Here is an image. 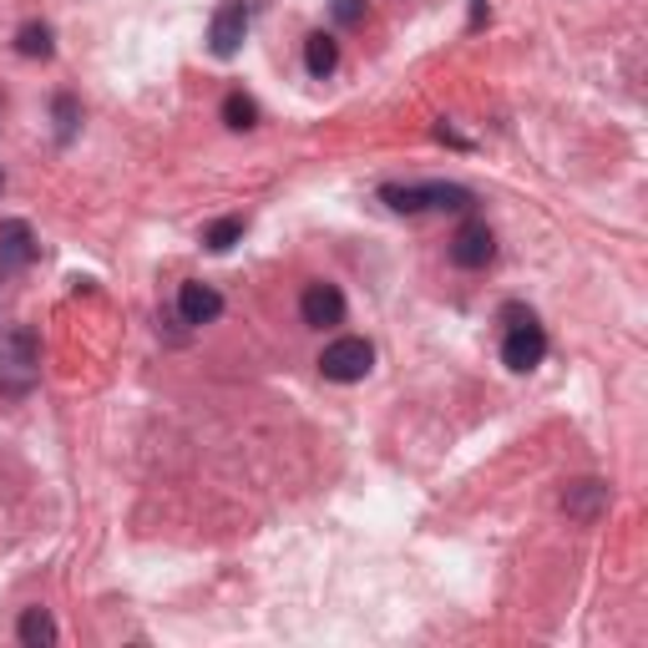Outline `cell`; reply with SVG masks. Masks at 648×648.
I'll return each mask as SVG.
<instances>
[{
    "instance_id": "obj_1",
    "label": "cell",
    "mask_w": 648,
    "mask_h": 648,
    "mask_svg": "<svg viewBox=\"0 0 648 648\" xmlns=\"http://www.w3.org/2000/svg\"><path fill=\"white\" fill-rule=\"evenodd\" d=\"M41 380V345L31 330H11V335H0V390L6 396H25V390H36Z\"/></svg>"
},
{
    "instance_id": "obj_2",
    "label": "cell",
    "mask_w": 648,
    "mask_h": 648,
    "mask_svg": "<svg viewBox=\"0 0 648 648\" xmlns=\"http://www.w3.org/2000/svg\"><path fill=\"white\" fill-rule=\"evenodd\" d=\"M370 365H375V349H370V339H360V335L335 339V345H324V355H320L324 380H339V385L365 380Z\"/></svg>"
},
{
    "instance_id": "obj_3",
    "label": "cell",
    "mask_w": 648,
    "mask_h": 648,
    "mask_svg": "<svg viewBox=\"0 0 648 648\" xmlns=\"http://www.w3.org/2000/svg\"><path fill=\"white\" fill-rule=\"evenodd\" d=\"M542 355H547V335H542V324H537V320L512 324V330H506V339H502L506 370L527 375V370H537V365H542Z\"/></svg>"
},
{
    "instance_id": "obj_4",
    "label": "cell",
    "mask_w": 648,
    "mask_h": 648,
    "mask_svg": "<svg viewBox=\"0 0 648 648\" xmlns=\"http://www.w3.org/2000/svg\"><path fill=\"white\" fill-rule=\"evenodd\" d=\"M249 0H229V6H218L213 25H208V46H213V56H239L243 36H249Z\"/></svg>"
},
{
    "instance_id": "obj_5",
    "label": "cell",
    "mask_w": 648,
    "mask_h": 648,
    "mask_svg": "<svg viewBox=\"0 0 648 648\" xmlns=\"http://www.w3.org/2000/svg\"><path fill=\"white\" fill-rule=\"evenodd\" d=\"M497 259V239L487 223H461L451 239V264L457 269H487Z\"/></svg>"
},
{
    "instance_id": "obj_6",
    "label": "cell",
    "mask_w": 648,
    "mask_h": 648,
    "mask_svg": "<svg viewBox=\"0 0 648 648\" xmlns=\"http://www.w3.org/2000/svg\"><path fill=\"white\" fill-rule=\"evenodd\" d=\"M300 314L310 330H335V324L345 320V294H339L335 284H310L300 300Z\"/></svg>"
},
{
    "instance_id": "obj_7",
    "label": "cell",
    "mask_w": 648,
    "mask_h": 648,
    "mask_svg": "<svg viewBox=\"0 0 648 648\" xmlns=\"http://www.w3.org/2000/svg\"><path fill=\"white\" fill-rule=\"evenodd\" d=\"M31 259H36V233H31V223H21V218L0 223V274L25 269Z\"/></svg>"
},
{
    "instance_id": "obj_8",
    "label": "cell",
    "mask_w": 648,
    "mask_h": 648,
    "mask_svg": "<svg viewBox=\"0 0 648 648\" xmlns=\"http://www.w3.org/2000/svg\"><path fill=\"white\" fill-rule=\"evenodd\" d=\"M178 314H182V324H213L218 314H223V294H218L213 284H182L178 289Z\"/></svg>"
},
{
    "instance_id": "obj_9",
    "label": "cell",
    "mask_w": 648,
    "mask_h": 648,
    "mask_svg": "<svg viewBox=\"0 0 648 648\" xmlns=\"http://www.w3.org/2000/svg\"><path fill=\"white\" fill-rule=\"evenodd\" d=\"M304 66H310V76H330L339 66V41L314 31V36L304 41Z\"/></svg>"
},
{
    "instance_id": "obj_10",
    "label": "cell",
    "mask_w": 648,
    "mask_h": 648,
    "mask_svg": "<svg viewBox=\"0 0 648 648\" xmlns=\"http://www.w3.org/2000/svg\"><path fill=\"white\" fill-rule=\"evenodd\" d=\"M21 644L25 648H46V644H56V624H51V613L46 608H25L21 613Z\"/></svg>"
},
{
    "instance_id": "obj_11",
    "label": "cell",
    "mask_w": 648,
    "mask_h": 648,
    "mask_svg": "<svg viewBox=\"0 0 648 648\" xmlns=\"http://www.w3.org/2000/svg\"><path fill=\"white\" fill-rule=\"evenodd\" d=\"M608 502V487H598V481H577L573 492L563 497V506L573 516H583V522H588V516H598V506Z\"/></svg>"
},
{
    "instance_id": "obj_12",
    "label": "cell",
    "mask_w": 648,
    "mask_h": 648,
    "mask_svg": "<svg viewBox=\"0 0 648 648\" xmlns=\"http://www.w3.org/2000/svg\"><path fill=\"white\" fill-rule=\"evenodd\" d=\"M223 122H229L233 133H249L253 122H259V107H253V96H243V92H229V96H223Z\"/></svg>"
},
{
    "instance_id": "obj_13",
    "label": "cell",
    "mask_w": 648,
    "mask_h": 648,
    "mask_svg": "<svg viewBox=\"0 0 648 648\" xmlns=\"http://www.w3.org/2000/svg\"><path fill=\"white\" fill-rule=\"evenodd\" d=\"M380 198L396 208V213H420V208H431V192L426 188H396V182H390V188H380Z\"/></svg>"
},
{
    "instance_id": "obj_14",
    "label": "cell",
    "mask_w": 648,
    "mask_h": 648,
    "mask_svg": "<svg viewBox=\"0 0 648 648\" xmlns=\"http://www.w3.org/2000/svg\"><path fill=\"white\" fill-rule=\"evenodd\" d=\"M15 51L21 56H51V25H41V21H31V25H21V36H15Z\"/></svg>"
},
{
    "instance_id": "obj_15",
    "label": "cell",
    "mask_w": 648,
    "mask_h": 648,
    "mask_svg": "<svg viewBox=\"0 0 648 648\" xmlns=\"http://www.w3.org/2000/svg\"><path fill=\"white\" fill-rule=\"evenodd\" d=\"M426 192H431V208H451V213L471 208V192L457 188V182H426Z\"/></svg>"
},
{
    "instance_id": "obj_16",
    "label": "cell",
    "mask_w": 648,
    "mask_h": 648,
    "mask_svg": "<svg viewBox=\"0 0 648 648\" xmlns=\"http://www.w3.org/2000/svg\"><path fill=\"white\" fill-rule=\"evenodd\" d=\"M239 239H243V218H223V223H213V229L203 233V243H208L213 253H229Z\"/></svg>"
},
{
    "instance_id": "obj_17",
    "label": "cell",
    "mask_w": 648,
    "mask_h": 648,
    "mask_svg": "<svg viewBox=\"0 0 648 648\" xmlns=\"http://www.w3.org/2000/svg\"><path fill=\"white\" fill-rule=\"evenodd\" d=\"M330 11H335L339 25H360L365 21V0H330Z\"/></svg>"
},
{
    "instance_id": "obj_18",
    "label": "cell",
    "mask_w": 648,
    "mask_h": 648,
    "mask_svg": "<svg viewBox=\"0 0 648 648\" xmlns=\"http://www.w3.org/2000/svg\"><path fill=\"white\" fill-rule=\"evenodd\" d=\"M56 122H61V143L72 137V127H76V102L72 96H56Z\"/></svg>"
},
{
    "instance_id": "obj_19",
    "label": "cell",
    "mask_w": 648,
    "mask_h": 648,
    "mask_svg": "<svg viewBox=\"0 0 648 648\" xmlns=\"http://www.w3.org/2000/svg\"><path fill=\"white\" fill-rule=\"evenodd\" d=\"M0 188H6V173H0Z\"/></svg>"
}]
</instances>
